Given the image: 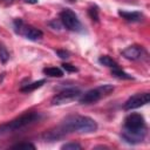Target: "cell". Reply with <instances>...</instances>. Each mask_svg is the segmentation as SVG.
<instances>
[{"instance_id": "5b68a950", "label": "cell", "mask_w": 150, "mask_h": 150, "mask_svg": "<svg viewBox=\"0 0 150 150\" xmlns=\"http://www.w3.org/2000/svg\"><path fill=\"white\" fill-rule=\"evenodd\" d=\"M14 29L18 34L25 36L26 39L28 40H32V41H36V40H40L42 36H43V33L33 27V26H29V25H26L21 19H16L14 21Z\"/></svg>"}, {"instance_id": "8992f818", "label": "cell", "mask_w": 150, "mask_h": 150, "mask_svg": "<svg viewBox=\"0 0 150 150\" xmlns=\"http://www.w3.org/2000/svg\"><path fill=\"white\" fill-rule=\"evenodd\" d=\"M60 20L62 25L69 30H80L81 28V22L77 15L69 8H66L60 13Z\"/></svg>"}, {"instance_id": "8fae6325", "label": "cell", "mask_w": 150, "mask_h": 150, "mask_svg": "<svg viewBox=\"0 0 150 150\" xmlns=\"http://www.w3.org/2000/svg\"><path fill=\"white\" fill-rule=\"evenodd\" d=\"M43 73L50 77H62L63 71L57 67H47L43 69Z\"/></svg>"}, {"instance_id": "4fadbf2b", "label": "cell", "mask_w": 150, "mask_h": 150, "mask_svg": "<svg viewBox=\"0 0 150 150\" xmlns=\"http://www.w3.org/2000/svg\"><path fill=\"white\" fill-rule=\"evenodd\" d=\"M98 62H100L101 64H103V66H105V67H110V68H116V67H118L117 62H116L115 60H112V59H111L110 56H108V55L101 56V57L98 59Z\"/></svg>"}, {"instance_id": "e0dca14e", "label": "cell", "mask_w": 150, "mask_h": 150, "mask_svg": "<svg viewBox=\"0 0 150 150\" xmlns=\"http://www.w3.org/2000/svg\"><path fill=\"white\" fill-rule=\"evenodd\" d=\"M61 149H62V150H80V149H81V145H80L79 143L71 142V143H66V144H63V145L61 146Z\"/></svg>"}, {"instance_id": "30bf717a", "label": "cell", "mask_w": 150, "mask_h": 150, "mask_svg": "<svg viewBox=\"0 0 150 150\" xmlns=\"http://www.w3.org/2000/svg\"><path fill=\"white\" fill-rule=\"evenodd\" d=\"M118 15L122 16L124 20L127 21H131V22H137L141 21L143 18V14L139 12H125V11H118Z\"/></svg>"}, {"instance_id": "6da1fadb", "label": "cell", "mask_w": 150, "mask_h": 150, "mask_svg": "<svg viewBox=\"0 0 150 150\" xmlns=\"http://www.w3.org/2000/svg\"><path fill=\"white\" fill-rule=\"evenodd\" d=\"M146 134L145 121L141 114L134 112L125 117L124 120V131L122 132V137L131 144L139 143L144 139Z\"/></svg>"}, {"instance_id": "44dd1931", "label": "cell", "mask_w": 150, "mask_h": 150, "mask_svg": "<svg viewBox=\"0 0 150 150\" xmlns=\"http://www.w3.org/2000/svg\"><path fill=\"white\" fill-rule=\"evenodd\" d=\"M23 1L27 4H36L38 2V0H23Z\"/></svg>"}, {"instance_id": "9a60e30c", "label": "cell", "mask_w": 150, "mask_h": 150, "mask_svg": "<svg viewBox=\"0 0 150 150\" xmlns=\"http://www.w3.org/2000/svg\"><path fill=\"white\" fill-rule=\"evenodd\" d=\"M8 59H9V53H8V50H7V48L5 47V45L0 42V61H1L2 63H6V62L8 61Z\"/></svg>"}, {"instance_id": "9c48e42d", "label": "cell", "mask_w": 150, "mask_h": 150, "mask_svg": "<svg viewBox=\"0 0 150 150\" xmlns=\"http://www.w3.org/2000/svg\"><path fill=\"white\" fill-rule=\"evenodd\" d=\"M142 52H143L142 47L134 45V46H129L125 49H123L122 50V55L128 60H137V59L141 57Z\"/></svg>"}, {"instance_id": "ba28073f", "label": "cell", "mask_w": 150, "mask_h": 150, "mask_svg": "<svg viewBox=\"0 0 150 150\" xmlns=\"http://www.w3.org/2000/svg\"><path fill=\"white\" fill-rule=\"evenodd\" d=\"M150 100V96L148 93H139V94H135L131 97L128 98V101L124 103V109L125 110H131V109H136L139 108L144 104H146Z\"/></svg>"}, {"instance_id": "d6986e66", "label": "cell", "mask_w": 150, "mask_h": 150, "mask_svg": "<svg viewBox=\"0 0 150 150\" xmlns=\"http://www.w3.org/2000/svg\"><path fill=\"white\" fill-rule=\"evenodd\" d=\"M62 68H63L66 71H70V73H73V71H77V68H76L75 66L70 64V63H62Z\"/></svg>"}, {"instance_id": "ffe728a7", "label": "cell", "mask_w": 150, "mask_h": 150, "mask_svg": "<svg viewBox=\"0 0 150 150\" xmlns=\"http://www.w3.org/2000/svg\"><path fill=\"white\" fill-rule=\"evenodd\" d=\"M56 54H57L61 59H67V57H69V53L66 52V50H60V49H57V50H56Z\"/></svg>"}, {"instance_id": "2e32d148", "label": "cell", "mask_w": 150, "mask_h": 150, "mask_svg": "<svg viewBox=\"0 0 150 150\" xmlns=\"http://www.w3.org/2000/svg\"><path fill=\"white\" fill-rule=\"evenodd\" d=\"M12 149H26V150H28V149H35V145L34 144H32V143H18V144H14V145H12Z\"/></svg>"}, {"instance_id": "ac0fdd59", "label": "cell", "mask_w": 150, "mask_h": 150, "mask_svg": "<svg viewBox=\"0 0 150 150\" xmlns=\"http://www.w3.org/2000/svg\"><path fill=\"white\" fill-rule=\"evenodd\" d=\"M88 13H89V16H90L93 20L98 21V8H97L96 6H91V7H89Z\"/></svg>"}, {"instance_id": "7c38bea8", "label": "cell", "mask_w": 150, "mask_h": 150, "mask_svg": "<svg viewBox=\"0 0 150 150\" xmlns=\"http://www.w3.org/2000/svg\"><path fill=\"white\" fill-rule=\"evenodd\" d=\"M45 82H46L45 80H40V81H36V82H32V83H29V84H26V86L21 87L20 90L23 91V93H29V91H33V90L40 88Z\"/></svg>"}, {"instance_id": "52a82bcc", "label": "cell", "mask_w": 150, "mask_h": 150, "mask_svg": "<svg viewBox=\"0 0 150 150\" xmlns=\"http://www.w3.org/2000/svg\"><path fill=\"white\" fill-rule=\"evenodd\" d=\"M80 95H81L80 89H77V88H69V89H66V90L56 94L52 98V104H54V105L64 104V103H68V102L74 101Z\"/></svg>"}, {"instance_id": "277c9868", "label": "cell", "mask_w": 150, "mask_h": 150, "mask_svg": "<svg viewBox=\"0 0 150 150\" xmlns=\"http://www.w3.org/2000/svg\"><path fill=\"white\" fill-rule=\"evenodd\" d=\"M39 114L38 112H34V111H29V112H26L23 115H21L20 117L13 120L12 122H9L7 125L2 127V129L5 131H9V130H19V129H22L27 125H30L33 124L34 122H36L39 120Z\"/></svg>"}, {"instance_id": "3957f363", "label": "cell", "mask_w": 150, "mask_h": 150, "mask_svg": "<svg viewBox=\"0 0 150 150\" xmlns=\"http://www.w3.org/2000/svg\"><path fill=\"white\" fill-rule=\"evenodd\" d=\"M114 90V87L110 84H103L101 87H97L95 89L88 90L87 93H84L81 98H80V103L82 104H90V103H95L97 101H100L102 97L109 95L111 91Z\"/></svg>"}, {"instance_id": "7a4b0ae2", "label": "cell", "mask_w": 150, "mask_h": 150, "mask_svg": "<svg viewBox=\"0 0 150 150\" xmlns=\"http://www.w3.org/2000/svg\"><path fill=\"white\" fill-rule=\"evenodd\" d=\"M61 128L66 134L74 132V131L82 132V134H90L97 129V124L93 118L88 116L73 115V116L67 117L63 121Z\"/></svg>"}, {"instance_id": "5bb4252c", "label": "cell", "mask_w": 150, "mask_h": 150, "mask_svg": "<svg viewBox=\"0 0 150 150\" xmlns=\"http://www.w3.org/2000/svg\"><path fill=\"white\" fill-rule=\"evenodd\" d=\"M111 74H112L115 77H117V79H123V80H131V79H132V77H131V75H129V74L124 73V71H123V70H121L118 67L112 68Z\"/></svg>"}]
</instances>
